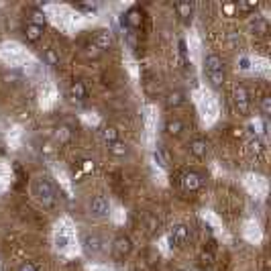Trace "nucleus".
<instances>
[{"instance_id":"f257e3e1","label":"nucleus","mask_w":271,"mask_h":271,"mask_svg":"<svg viewBox=\"0 0 271 271\" xmlns=\"http://www.w3.org/2000/svg\"><path fill=\"white\" fill-rule=\"evenodd\" d=\"M33 196L47 210L55 208V202H58V192H55V186L47 175H39L33 179Z\"/></svg>"},{"instance_id":"f03ea898","label":"nucleus","mask_w":271,"mask_h":271,"mask_svg":"<svg viewBox=\"0 0 271 271\" xmlns=\"http://www.w3.org/2000/svg\"><path fill=\"white\" fill-rule=\"evenodd\" d=\"M204 67H206V76L208 80L214 88H222L224 86V77H227V74H224V61L218 58L216 53H210L206 55L204 59Z\"/></svg>"},{"instance_id":"7ed1b4c3","label":"nucleus","mask_w":271,"mask_h":271,"mask_svg":"<svg viewBox=\"0 0 271 271\" xmlns=\"http://www.w3.org/2000/svg\"><path fill=\"white\" fill-rule=\"evenodd\" d=\"M133 251V241H131V236L127 234H118L115 241H112V257L115 259H127Z\"/></svg>"},{"instance_id":"20e7f679","label":"nucleus","mask_w":271,"mask_h":271,"mask_svg":"<svg viewBox=\"0 0 271 271\" xmlns=\"http://www.w3.org/2000/svg\"><path fill=\"white\" fill-rule=\"evenodd\" d=\"M232 102H234V108L239 110V115H249L251 110V98H249V92H247L245 86H236L234 92H232Z\"/></svg>"},{"instance_id":"39448f33","label":"nucleus","mask_w":271,"mask_h":271,"mask_svg":"<svg viewBox=\"0 0 271 271\" xmlns=\"http://www.w3.org/2000/svg\"><path fill=\"white\" fill-rule=\"evenodd\" d=\"M179 184H182V190L184 192H190V194H194V192H198L202 188V184H204V179H202V174L198 172H186L182 175V179H179Z\"/></svg>"},{"instance_id":"423d86ee","label":"nucleus","mask_w":271,"mask_h":271,"mask_svg":"<svg viewBox=\"0 0 271 271\" xmlns=\"http://www.w3.org/2000/svg\"><path fill=\"white\" fill-rule=\"evenodd\" d=\"M110 212V202L106 196H94L92 202H90V214L96 218H102V216H108Z\"/></svg>"},{"instance_id":"0eeeda50","label":"nucleus","mask_w":271,"mask_h":271,"mask_svg":"<svg viewBox=\"0 0 271 271\" xmlns=\"http://www.w3.org/2000/svg\"><path fill=\"white\" fill-rule=\"evenodd\" d=\"M188 239H190V229L186 227V224H175V227L172 229V232H169V241H172V245L177 247V249L186 247Z\"/></svg>"},{"instance_id":"6e6552de","label":"nucleus","mask_w":271,"mask_h":271,"mask_svg":"<svg viewBox=\"0 0 271 271\" xmlns=\"http://www.w3.org/2000/svg\"><path fill=\"white\" fill-rule=\"evenodd\" d=\"M82 245H84V251L86 255H100V251H102V239H100L98 234H84V239H82Z\"/></svg>"},{"instance_id":"1a4fd4ad","label":"nucleus","mask_w":271,"mask_h":271,"mask_svg":"<svg viewBox=\"0 0 271 271\" xmlns=\"http://www.w3.org/2000/svg\"><path fill=\"white\" fill-rule=\"evenodd\" d=\"M92 43L96 45V47H98L100 51H108V49H112V45H115V37H112V33H110V31L100 29V31L94 33Z\"/></svg>"},{"instance_id":"9d476101","label":"nucleus","mask_w":271,"mask_h":271,"mask_svg":"<svg viewBox=\"0 0 271 271\" xmlns=\"http://www.w3.org/2000/svg\"><path fill=\"white\" fill-rule=\"evenodd\" d=\"M125 25H127L129 29H135V31L143 27V10H141L139 6L129 8V13L125 15Z\"/></svg>"},{"instance_id":"9b49d317","label":"nucleus","mask_w":271,"mask_h":271,"mask_svg":"<svg viewBox=\"0 0 271 271\" xmlns=\"http://www.w3.org/2000/svg\"><path fill=\"white\" fill-rule=\"evenodd\" d=\"M190 153L196 157V159H204L208 153V143L204 139H194L190 141Z\"/></svg>"},{"instance_id":"f8f14e48","label":"nucleus","mask_w":271,"mask_h":271,"mask_svg":"<svg viewBox=\"0 0 271 271\" xmlns=\"http://www.w3.org/2000/svg\"><path fill=\"white\" fill-rule=\"evenodd\" d=\"M174 8H175L177 17L182 19L184 22H190L192 20V15H194V4H192V2H177Z\"/></svg>"},{"instance_id":"ddd939ff","label":"nucleus","mask_w":271,"mask_h":271,"mask_svg":"<svg viewBox=\"0 0 271 271\" xmlns=\"http://www.w3.org/2000/svg\"><path fill=\"white\" fill-rule=\"evenodd\" d=\"M184 102H186V94L182 92V90H174V92H169L167 100H165L167 108H179Z\"/></svg>"},{"instance_id":"4468645a","label":"nucleus","mask_w":271,"mask_h":271,"mask_svg":"<svg viewBox=\"0 0 271 271\" xmlns=\"http://www.w3.org/2000/svg\"><path fill=\"white\" fill-rule=\"evenodd\" d=\"M70 94L74 100H77V102H84V100L88 98V88L84 82H74L72 88H70Z\"/></svg>"},{"instance_id":"2eb2a0df","label":"nucleus","mask_w":271,"mask_h":271,"mask_svg":"<svg viewBox=\"0 0 271 271\" xmlns=\"http://www.w3.org/2000/svg\"><path fill=\"white\" fill-rule=\"evenodd\" d=\"M41 37H43V27H37V25H33V22H27V25H25V39L31 41V43H37Z\"/></svg>"},{"instance_id":"dca6fc26","label":"nucleus","mask_w":271,"mask_h":271,"mask_svg":"<svg viewBox=\"0 0 271 271\" xmlns=\"http://www.w3.org/2000/svg\"><path fill=\"white\" fill-rule=\"evenodd\" d=\"M165 131H167V135H172V137H179V135L186 131V125H184L182 120L172 118V120L165 122Z\"/></svg>"},{"instance_id":"f3484780","label":"nucleus","mask_w":271,"mask_h":271,"mask_svg":"<svg viewBox=\"0 0 271 271\" xmlns=\"http://www.w3.org/2000/svg\"><path fill=\"white\" fill-rule=\"evenodd\" d=\"M108 151L115 155V157H125L127 153H129V147H127V143L125 141H115V143H110L108 145Z\"/></svg>"},{"instance_id":"a211bd4d","label":"nucleus","mask_w":271,"mask_h":271,"mask_svg":"<svg viewBox=\"0 0 271 271\" xmlns=\"http://www.w3.org/2000/svg\"><path fill=\"white\" fill-rule=\"evenodd\" d=\"M55 137H58L59 143H70L72 137H74V131L67 127V125H59L58 127V133H55Z\"/></svg>"},{"instance_id":"6ab92c4d","label":"nucleus","mask_w":271,"mask_h":271,"mask_svg":"<svg viewBox=\"0 0 271 271\" xmlns=\"http://www.w3.org/2000/svg\"><path fill=\"white\" fill-rule=\"evenodd\" d=\"M100 135H102V141H104L106 145L118 141V131H116L115 127H104L102 131H100Z\"/></svg>"},{"instance_id":"aec40b11","label":"nucleus","mask_w":271,"mask_h":271,"mask_svg":"<svg viewBox=\"0 0 271 271\" xmlns=\"http://www.w3.org/2000/svg\"><path fill=\"white\" fill-rule=\"evenodd\" d=\"M257 6H259V2H243V0L234 2V10H236V13H243V15H249L251 10H255Z\"/></svg>"},{"instance_id":"412c9836","label":"nucleus","mask_w":271,"mask_h":271,"mask_svg":"<svg viewBox=\"0 0 271 271\" xmlns=\"http://www.w3.org/2000/svg\"><path fill=\"white\" fill-rule=\"evenodd\" d=\"M43 59L47 61V65H51V67L59 65V55H58V51H55V49H45L43 51Z\"/></svg>"},{"instance_id":"4be33fe9","label":"nucleus","mask_w":271,"mask_h":271,"mask_svg":"<svg viewBox=\"0 0 271 271\" xmlns=\"http://www.w3.org/2000/svg\"><path fill=\"white\" fill-rule=\"evenodd\" d=\"M31 22H33V25H37V27H45V15H43V10L33 8L31 10Z\"/></svg>"},{"instance_id":"5701e85b","label":"nucleus","mask_w":271,"mask_h":271,"mask_svg":"<svg viewBox=\"0 0 271 271\" xmlns=\"http://www.w3.org/2000/svg\"><path fill=\"white\" fill-rule=\"evenodd\" d=\"M155 161L159 163L163 169H167V165H169V155H167V151L165 149H157L155 151Z\"/></svg>"},{"instance_id":"b1692460","label":"nucleus","mask_w":271,"mask_h":271,"mask_svg":"<svg viewBox=\"0 0 271 271\" xmlns=\"http://www.w3.org/2000/svg\"><path fill=\"white\" fill-rule=\"evenodd\" d=\"M84 53H86V58H92V59H96V58H98V55L102 53V51H100L94 43H88L86 47H84Z\"/></svg>"},{"instance_id":"393cba45","label":"nucleus","mask_w":271,"mask_h":271,"mask_svg":"<svg viewBox=\"0 0 271 271\" xmlns=\"http://www.w3.org/2000/svg\"><path fill=\"white\" fill-rule=\"evenodd\" d=\"M251 29L257 33V35H265V33H267V20L265 19H257V25H253Z\"/></svg>"},{"instance_id":"a878e982","label":"nucleus","mask_w":271,"mask_h":271,"mask_svg":"<svg viewBox=\"0 0 271 271\" xmlns=\"http://www.w3.org/2000/svg\"><path fill=\"white\" fill-rule=\"evenodd\" d=\"M261 112H263V116H269L271 115V96H263L261 98Z\"/></svg>"},{"instance_id":"bb28decb","label":"nucleus","mask_w":271,"mask_h":271,"mask_svg":"<svg viewBox=\"0 0 271 271\" xmlns=\"http://www.w3.org/2000/svg\"><path fill=\"white\" fill-rule=\"evenodd\" d=\"M200 263H202V267H210L212 263H214V255H212V251H204L200 255Z\"/></svg>"},{"instance_id":"cd10ccee","label":"nucleus","mask_w":271,"mask_h":271,"mask_svg":"<svg viewBox=\"0 0 271 271\" xmlns=\"http://www.w3.org/2000/svg\"><path fill=\"white\" fill-rule=\"evenodd\" d=\"M249 147H251V151H253V153H261V151H263V143L259 141L257 137H255V139H251Z\"/></svg>"},{"instance_id":"c85d7f7f","label":"nucleus","mask_w":271,"mask_h":271,"mask_svg":"<svg viewBox=\"0 0 271 271\" xmlns=\"http://www.w3.org/2000/svg\"><path fill=\"white\" fill-rule=\"evenodd\" d=\"M82 169H84V174H92L94 172V161H90V159L82 161Z\"/></svg>"},{"instance_id":"c756f323","label":"nucleus","mask_w":271,"mask_h":271,"mask_svg":"<svg viewBox=\"0 0 271 271\" xmlns=\"http://www.w3.org/2000/svg\"><path fill=\"white\" fill-rule=\"evenodd\" d=\"M222 10H224V15H227V17H234V13H236L234 4H222Z\"/></svg>"},{"instance_id":"7c9ffc66","label":"nucleus","mask_w":271,"mask_h":271,"mask_svg":"<svg viewBox=\"0 0 271 271\" xmlns=\"http://www.w3.org/2000/svg\"><path fill=\"white\" fill-rule=\"evenodd\" d=\"M19 271H39V269L35 267V263H29V261H27V263H22V265L19 267Z\"/></svg>"},{"instance_id":"2f4dec72","label":"nucleus","mask_w":271,"mask_h":271,"mask_svg":"<svg viewBox=\"0 0 271 271\" xmlns=\"http://www.w3.org/2000/svg\"><path fill=\"white\" fill-rule=\"evenodd\" d=\"M76 8H80V10H94L96 6H94V4H92V6H90V4H77Z\"/></svg>"},{"instance_id":"473e14b6","label":"nucleus","mask_w":271,"mask_h":271,"mask_svg":"<svg viewBox=\"0 0 271 271\" xmlns=\"http://www.w3.org/2000/svg\"><path fill=\"white\" fill-rule=\"evenodd\" d=\"M241 67H243V70H249V59L243 58V59H241Z\"/></svg>"},{"instance_id":"72a5a7b5","label":"nucleus","mask_w":271,"mask_h":271,"mask_svg":"<svg viewBox=\"0 0 271 271\" xmlns=\"http://www.w3.org/2000/svg\"><path fill=\"white\" fill-rule=\"evenodd\" d=\"M177 271H186V269H177Z\"/></svg>"}]
</instances>
